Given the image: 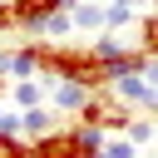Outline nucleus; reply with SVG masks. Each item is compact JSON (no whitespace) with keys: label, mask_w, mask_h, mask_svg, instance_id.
I'll return each instance as SVG.
<instances>
[{"label":"nucleus","mask_w":158,"mask_h":158,"mask_svg":"<svg viewBox=\"0 0 158 158\" xmlns=\"http://www.w3.org/2000/svg\"><path fill=\"white\" fill-rule=\"evenodd\" d=\"M138 49L158 59V15H143L138 20Z\"/></svg>","instance_id":"obj_12"},{"label":"nucleus","mask_w":158,"mask_h":158,"mask_svg":"<svg viewBox=\"0 0 158 158\" xmlns=\"http://www.w3.org/2000/svg\"><path fill=\"white\" fill-rule=\"evenodd\" d=\"M54 128V109L49 104H35V109H20V138H40Z\"/></svg>","instance_id":"obj_7"},{"label":"nucleus","mask_w":158,"mask_h":158,"mask_svg":"<svg viewBox=\"0 0 158 158\" xmlns=\"http://www.w3.org/2000/svg\"><path fill=\"white\" fill-rule=\"evenodd\" d=\"M123 133H128L133 143H148V138H153L158 128H153V118H128V128H123Z\"/></svg>","instance_id":"obj_14"},{"label":"nucleus","mask_w":158,"mask_h":158,"mask_svg":"<svg viewBox=\"0 0 158 158\" xmlns=\"http://www.w3.org/2000/svg\"><path fill=\"white\" fill-rule=\"evenodd\" d=\"M89 94H99V89H89V84H79V79H54L49 109H54V114H79V109L89 104Z\"/></svg>","instance_id":"obj_2"},{"label":"nucleus","mask_w":158,"mask_h":158,"mask_svg":"<svg viewBox=\"0 0 158 158\" xmlns=\"http://www.w3.org/2000/svg\"><path fill=\"white\" fill-rule=\"evenodd\" d=\"M143 114H158V89L148 94V109H143Z\"/></svg>","instance_id":"obj_17"},{"label":"nucleus","mask_w":158,"mask_h":158,"mask_svg":"<svg viewBox=\"0 0 158 158\" xmlns=\"http://www.w3.org/2000/svg\"><path fill=\"white\" fill-rule=\"evenodd\" d=\"M15 54H20V44H0V74L5 79H15Z\"/></svg>","instance_id":"obj_15"},{"label":"nucleus","mask_w":158,"mask_h":158,"mask_svg":"<svg viewBox=\"0 0 158 158\" xmlns=\"http://www.w3.org/2000/svg\"><path fill=\"white\" fill-rule=\"evenodd\" d=\"M133 25V5H118V0H109L104 5V30L114 35V30H128Z\"/></svg>","instance_id":"obj_11"},{"label":"nucleus","mask_w":158,"mask_h":158,"mask_svg":"<svg viewBox=\"0 0 158 158\" xmlns=\"http://www.w3.org/2000/svg\"><path fill=\"white\" fill-rule=\"evenodd\" d=\"M25 153H30V143L20 133H0V158H25Z\"/></svg>","instance_id":"obj_13"},{"label":"nucleus","mask_w":158,"mask_h":158,"mask_svg":"<svg viewBox=\"0 0 158 158\" xmlns=\"http://www.w3.org/2000/svg\"><path fill=\"white\" fill-rule=\"evenodd\" d=\"M64 5H74V0H10V10H15V35H30L44 15L64 10Z\"/></svg>","instance_id":"obj_3"},{"label":"nucleus","mask_w":158,"mask_h":158,"mask_svg":"<svg viewBox=\"0 0 158 158\" xmlns=\"http://www.w3.org/2000/svg\"><path fill=\"white\" fill-rule=\"evenodd\" d=\"M118 5H143V0H118Z\"/></svg>","instance_id":"obj_19"},{"label":"nucleus","mask_w":158,"mask_h":158,"mask_svg":"<svg viewBox=\"0 0 158 158\" xmlns=\"http://www.w3.org/2000/svg\"><path fill=\"white\" fill-rule=\"evenodd\" d=\"M15 30V10H10V0H0V35H10Z\"/></svg>","instance_id":"obj_16"},{"label":"nucleus","mask_w":158,"mask_h":158,"mask_svg":"<svg viewBox=\"0 0 158 158\" xmlns=\"http://www.w3.org/2000/svg\"><path fill=\"white\" fill-rule=\"evenodd\" d=\"M109 89H114V99H123L128 109H148V94H153V84H148L143 74H118Z\"/></svg>","instance_id":"obj_4"},{"label":"nucleus","mask_w":158,"mask_h":158,"mask_svg":"<svg viewBox=\"0 0 158 158\" xmlns=\"http://www.w3.org/2000/svg\"><path fill=\"white\" fill-rule=\"evenodd\" d=\"M69 15H74V30H89V35L104 30V5H94V0H74Z\"/></svg>","instance_id":"obj_8"},{"label":"nucleus","mask_w":158,"mask_h":158,"mask_svg":"<svg viewBox=\"0 0 158 158\" xmlns=\"http://www.w3.org/2000/svg\"><path fill=\"white\" fill-rule=\"evenodd\" d=\"M69 128H74V143H79V153H84V158H94V153L104 148V138H109L99 123H84V118H79V123H69Z\"/></svg>","instance_id":"obj_9"},{"label":"nucleus","mask_w":158,"mask_h":158,"mask_svg":"<svg viewBox=\"0 0 158 158\" xmlns=\"http://www.w3.org/2000/svg\"><path fill=\"white\" fill-rule=\"evenodd\" d=\"M64 35H74V15H69V5L54 10V15H44V20L30 30V40H64Z\"/></svg>","instance_id":"obj_6"},{"label":"nucleus","mask_w":158,"mask_h":158,"mask_svg":"<svg viewBox=\"0 0 158 158\" xmlns=\"http://www.w3.org/2000/svg\"><path fill=\"white\" fill-rule=\"evenodd\" d=\"M25 158H35V153H25Z\"/></svg>","instance_id":"obj_20"},{"label":"nucleus","mask_w":158,"mask_h":158,"mask_svg":"<svg viewBox=\"0 0 158 158\" xmlns=\"http://www.w3.org/2000/svg\"><path fill=\"white\" fill-rule=\"evenodd\" d=\"M49 89H54V79H15L10 84V104L15 109H35V104H44Z\"/></svg>","instance_id":"obj_5"},{"label":"nucleus","mask_w":158,"mask_h":158,"mask_svg":"<svg viewBox=\"0 0 158 158\" xmlns=\"http://www.w3.org/2000/svg\"><path fill=\"white\" fill-rule=\"evenodd\" d=\"M0 99H10V89H5V74H0Z\"/></svg>","instance_id":"obj_18"},{"label":"nucleus","mask_w":158,"mask_h":158,"mask_svg":"<svg viewBox=\"0 0 158 158\" xmlns=\"http://www.w3.org/2000/svg\"><path fill=\"white\" fill-rule=\"evenodd\" d=\"M94 158H138V143H133L128 133H109V138H104V148H99Z\"/></svg>","instance_id":"obj_10"},{"label":"nucleus","mask_w":158,"mask_h":158,"mask_svg":"<svg viewBox=\"0 0 158 158\" xmlns=\"http://www.w3.org/2000/svg\"><path fill=\"white\" fill-rule=\"evenodd\" d=\"M30 153L35 158H84L79 143H74V128H49V133L30 138Z\"/></svg>","instance_id":"obj_1"}]
</instances>
